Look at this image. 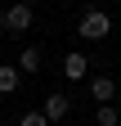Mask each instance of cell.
<instances>
[{
  "label": "cell",
  "instance_id": "6da1fadb",
  "mask_svg": "<svg viewBox=\"0 0 121 126\" xmlns=\"http://www.w3.org/2000/svg\"><path fill=\"white\" fill-rule=\"evenodd\" d=\"M76 32H81L85 41H103V36L112 32V18H108L103 9H90V14H81V23H76Z\"/></svg>",
  "mask_w": 121,
  "mask_h": 126
},
{
  "label": "cell",
  "instance_id": "7a4b0ae2",
  "mask_svg": "<svg viewBox=\"0 0 121 126\" xmlns=\"http://www.w3.org/2000/svg\"><path fill=\"white\" fill-rule=\"evenodd\" d=\"M40 113H45V122H63V117L72 113V104H67V94H49Z\"/></svg>",
  "mask_w": 121,
  "mask_h": 126
},
{
  "label": "cell",
  "instance_id": "3957f363",
  "mask_svg": "<svg viewBox=\"0 0 121 126\" xmlns=\"http://www.w3.org/2000/svg\"><path fill=\"white\" fill-rule=\"evenodd\" d=\"M5 27L9 32H27V27H32V5H13L5 14Z\"/></svg>",
  "mask_w": 121,
  "mask_h": 126
},
{
  "label": "cell",
  "instance_id": "277c9868",
  "mask_svg": "<svg viewBox=\"0 0 121 126\" xmlns=\"http://www.w3.org/2000/svg\"><path fill=\"white\" fill-rule=\"evenodd\" d=\"M90 94H94L99 104H112V94H117V81H112V77H94V81H90Z\"/></svg>",
  "mask_w": 121,
  "mask_h": 126
},
{
  "label": "cell",
  "instance_id": "5b68a950",
  "mask_svg": "<svg viewBox=\"0 0 121 126\" xmlns=\"http://www.w3.org/2000/svg\"><path fill=\"white\" fill-rule=\"evenodd\" d=\"M85 72H90V63H85V54H67V59H63V77H67V81H81Z\"/></svg>",
  "mask_w": 121,
  "mask_h": 126
},
{
  "label": "cell",
  "instance_id": "8992f818",
  "mask_svg": "<svg viewBox=\"0 0 121 126\" xmlns=\"http://www.w3.org/2000/svg\"><path fill=\"white\" fill-rule=\"evenodd\" d=\"M18 68H9V63H0V94H13V90H18Z\"/></svg>",
  "mask_w": 121,
  "mask_h": 126
},
{
  "label": "cell",
  "instance_id": "52a82bcc",
  "mask_svg": "<svg viewBox=\"0 0 121 126\" xmlns=\"http://www.w3.org/2000/svg\"><path fill=\"white\" fill-rule=\"evenodd\" d=\"M36 68H40V50H36V45L18 50V72H36Z\"/></svg>",
  "mask_w": 121,
  "mask_h": 126
},
{
  "label": "cell",
  "instance_id": "ba28073f",
  "mask_svg": "<svg viewBox=\"0 0 121 126\" xmlns=\"http://www.w3.org/2000/svg\"><path fill=\"white\" fill-rule=\"evenodd\" d=\"M99 126H117V108L112 104H99Z\"/></svg>",
  "mask_w": 121,
  "mask_h": 126
},
{
  "label": "cell",
  "instance_id": "9c48e42d",
  "mask_svg": "<svg viewBox=\"0 0 121 126\" xmlns=\"http://www.w3.org/2000/svg\"><path fill=\"white\" fill-rule=\"evenodd\" d=\"M18 126H49V122H45V113H23Z\"/></svg>",
  "mask_w": 121,
  "mask_h": 126
},
{
  "label": "cell",
  "instance_id": "30bf717a",
  "mask_svg": "<svg viewBox=\"0 0 121 126\" xmlns=\"http://www.w3.org/2000/svg\"><path fill=\"white\" fill-rule=\"evenodd\" d=\"M18 5H32V0H18Z\"/></svg>",
  "mask_w": 121,
  "mask_h": 126
}]
</instances>
